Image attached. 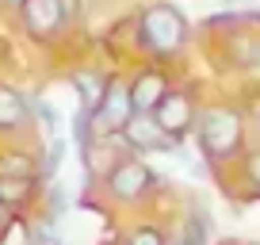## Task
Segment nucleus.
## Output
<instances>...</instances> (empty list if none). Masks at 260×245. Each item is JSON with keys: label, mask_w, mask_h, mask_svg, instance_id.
Masks as SVG:
<instances>
[{"label": "nucleus", "mask_w": 260, "mask_h": 245, "mask_svg": "<svg viewBox=\"0 0 260 245\" xmlns=\"http://www.w3.org/2000/svg\"><path fill=\"white\" fill-rule=\"evenodd\" d=\"M187 39H191V23L169 0H153L134 16V46L149 57H180Z\"/></svg>", "instance_id": "1"}, {"label": "nucleus", "mask_w": 260, "mask_h": 245, "mask_svg": "<svg viewBox=\"0 0 260 245\" xmlns=\"http://www.w3.org/2000/svg\"><path fill=\"white\" fill-rule=\"evenodd\" d=\"M195 138H199V154L207 161H230L241 154L245 146V119L241 111L226 104H207L195 107V122H191Z\"/></svg>", "instance_id": "2"}, {"label": "nucleus", "mask_w": 260, "mask_h": 245, "mask_svg": "<svg viewBox=\"0 0 260 245\" xmlns=\"http://www.w3.org/2000/svg\"><path fill=\"white\" fill-rule=\"evenodd\" d=\"M157 184L153 169L138 157H119V161L107 169V192H111L119 203H138L149 188Z\"/></svg>", "instance_id": "3"}, {"label": "nucleus", "mask_w": 260, "mask_h": 245, "mask_svg": "<svg viewBox=\"0 0 260 245\" xmlns=\"http://www.w3.org/2000/svg\"><path fill=\"white\" fill-rule=\"evenodd\" d=\"M195 96L187 88H176V84H169V92H165L161 100H157V107L149 115H153V122L161 127L169 138H184L187 131H191V122H195Z\"/></svg>", "instance_id": "4"}, {"label": "nucleus", "mask_w": 260, "mask_h": 245, "mask_svg": "<svg viewBox=\"0 0 260 245\" xmlns=\"http://www.w3.org/2000/svg\"><path fill=\"white\" fill-rule=\"evenodd\" d=\"M16 16H19L23 31L31 35L35 42H50V39H57V35H65V27H69L61 0H23V8H19Z\"/></svg>", "instance_id": "5"}, {"label": "nucleus", "mask_w": 260, "mask_h": 245, "mask_svg": "<svg viewBox=\"0 0 260 245\" xmlns=\"http://www.w3.org/2000/svg\"><path fill=\"white\" fill-rule=\"evenodd\" d=\"M134 115V107H130V92H126V81H119V77H107L104 84V96H100L96 111H92V131L96 134H119L122 122Z\"/></svg>", "instance_id": "6"}, {"label": "nucleus", "mask_w": 260, "mask_h": 245, "mask_svg": "<svg viewBox=\"0 0 260 245\" xmlns=\"http://www.w3.org/2000/svg\"><path fill=\"white\" fill-rule=\"evenodd\" d=\"M119 138L126 142L134 154H172V149L180 146L176 138H169V134L161 131L153 122V115H130L126 122H122V131H119Z\"/></svg>", "instance_id": "7"}, {"label": "nucleus", "mask_w": 260, "mask_h": 245, "mask_svg": "<svg viewBox=\"0 0 260 245\" xmlns=\"http://www.w3.org/2000/svg\"><path fill=\"white\" fill-rule=\"evenodd\" d=\"M169 73H165L161 66H142L138 73L126 81V92H130V107H134V115H146L157 107V100L169 92Z\"/></svg>", "instance_id": "8"}, {"label": "nucleus", "mask_w": 260, "mask_h": 245, "mask_svg": "<svg viewBox=\"0 0 260 245\" xmlns=\"http://www.w3.org/2000/svg\"><path fill=\"white\" fill-rule=\"evenodd\" d=\"M31 119V100L12 84H0V131H19Z\"/></svg>", "instance_id": "9"}, {"label": "nucleus", "mask_w": 260, "mask_h": 245, "mask_svg": "<svg viewBox=\"0 0 260 245\" xmlns=\"http://www.w3.org/2000/svg\"><path fill=\"white\" fill-rule=\"evenodd\" d=\"M69 81H73V88H77V107H81V111H96L100 96H104L107 77L96 73V69H77Z\"/></svg>", "instance_id": "10"}, {"label": "nucleus", "mask_w": 260, "mask_h": 245, "mask_svg": "<svg viewBox=\"0 0 260 245\" xmlns=\"http://www.w3.org/2000/svg\"><path fill=\"white\" fill-rule=\"evenodd\" d=\"M31 111L39 115V122L46 127L50 134H61V111H57V104H54V100L35 96V100H31Z\"/></svg>", "instance_id": "11"}, {"label": "nucleus", "mask_w": 260, "mask_h": 245, "mask_svg": "<svg viewBox=\"0 0 260 245\" xmlns=\"http://www.w3.org/2000/svg\"><path fill=\"white\" fill-rule=\"evenodd\" d=\"M31 196V180H16V176H0V203H23Z\"/></svg>", "instance_id": "12"}, {"label": "nucleus", "mask_w": 260, "mask_h": 245, "mask_svg": "<svg viewBox=\"0 0 260 245\" xmlns=\"http://www.w3.org/2000/svg\"><path fill=\"white\" fill-rule=\"evenodd\" d=\"M61 161H65V138H61V134H54V142H50L46 157H42V165H39V176H50V180H54L57 169H61Z\"/></svg>", "instance_id": "13"}, {"label": "nucleus", "mask_w": 260, "mask_h": 245, "mask_svg": "<svg viewBox=\"0 0 260 245\" xmlns=\"http://www.w3.org/2000/svg\"><path fill=\"white\" fill-rule=\"evenodd\" d=\"M0 176H16V180H35V165L23 154H12L0 161Z\"/></svg>", "instance_id": "14"}, {"label": "nucleus", "mask_w": 260, "mask_h": 245, "mask_svg": "<svg viewBox=\"0 0 260 245\" xmlns=\"http://www.w3.org/2000/svg\"><path fill=\"white\" fill-rule=\"evenodd\" d=\"M203 241H207V219L199 211H191L184 222V245H203Z\"/></svg>", "instance_id": "15"}, {"label": "nucleus", "mask_w": 260, "mask_h": 245, "mask_svg": "<svg viewBox=\"0 0 260 245\" xmlns=\"http://www.w3.org/2000/svg\"><path fill=\"white\" fill-rule=\"evenodd\" d=\"M126 245H165V234L157 226H134L126 237Z\"/></svg>", "instance_id": "16"}, {"label": "nucleus", "mask_w": 260, "mask_h": 245, "mask_svg": "<svg viewBox=\"0 0 260 245\" xmlns=\"http://www.w3.org/2000/svg\"><path fill=\"white\" fill-rule=\"evenodd\" d=\"M245 176H249V184H256V188H260V149L245 154Z\"/></svg>", "instance_id": "17"}, {"label": "nucleus", "mask_w": 260, "mask_h": 245, "mask_svg": "<svg viewBox=\"0 0 260 245\" xmlns=\"http://www.w3.org/2000/svg\"><path fill=\"white\" fill-rule=\"evenodd\" d=\"M249 69H256V73H260V39L252 42V57H249Z\"/></svg>", "instance_id": "18"}, {"label": "nucleus", "mask_w": 260, "mask_h": 245, "mask_svg": "<svg viewBox=\"0 0 260 245\" xmlns=\"http://www.w3.org/2000/svg\"><path fill=\"white\" fill-rule=\"evenodd\" d=\"M0 4H4V8H12V12H19V8H23V0H0Z\"/></svg>", "instance_id": "19"}, {"label": "nucleus", "mask_w": 260, "mask_h": 245, "mask_svg": "<svg viewBox=\"0 0 260 245\" xmlns=\"http://www.w3.org/2000/svg\"><path fill=\"white\" fill-rule=\"evenodd\" d=\"M31 245H35V241H31Z\"/></svg>", "instance_id": "20"}]
</instances>
